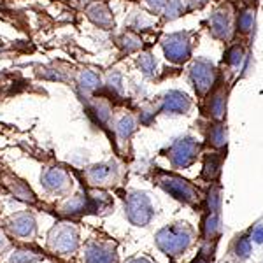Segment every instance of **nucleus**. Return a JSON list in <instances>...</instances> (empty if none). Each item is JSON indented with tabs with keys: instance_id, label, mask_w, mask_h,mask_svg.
<instances>
[{
	"instance_id": "nucleus-4",
	"label": "nucleus",
	"mask_w": 263,
	"mask_h": 263,
	"mask_svg": "<svg viewBox=\"0 0 263 263\" xmlns=\"http://www.w3.org/2000/svg\"><path fill=\"white\" fill-rule=\"evenodd\" d=\"M48 246L58 254H70L79 246V232L72 223H58L49 230Z\"/></svg>"
},
{
	"instance_id": "nucleus-29",
	"label": "nucleus",
	"mask_w": 263,
	"mask_h": 263,
	"mask_svg": "<svg viewBox=\"0 0 263 263\" xmlns=\"http://www.w3.org/2000/svg\"><path fill=\"white\" fill-rule=\"evenodd\" d=\"M244 51L240 46H233V48L228 49V53H227V63L230 67H233V69H239L240 67V63H242L244 60Z\"/></svg>"
},
{
	"instance_id": "nucleus-9",
	"label": "nucleus",
	"mask_w": 263,
	"mask_h": 263,
	"mask_svg": "<svg viewBox=\"0 0 263 263\" xmlns=\"http://www.w3.org/2000/svg\"><path fill=\"white\" fill-rule=\"evenodd\" d=\"M207 23H209V30L216 39L228 41L232 37V9L228 6L214 9Z\"/></svg>"
},
{
	"instance_id": "nucleus-33",
	"label": "nucleus",
	"mask_w": 263,
	"mask_h": 263,
	"mask_svg": "<svg viewBox=\"0 0 263 263\" xmlns=\"http://www.w3.org/2000/svg\"><path fill=\"white\" fill-rule=\"evenodd\" d=\"M235 253L239 256V260H246L249 256V253H251V240L248 237H240L235 244Z\"/></svg>"
},
{
	"instance_id": "nucleus-3",
	"label": "nucleus",
	"mask_w": 263,
	"mask_h": 263,
	"mask_svg": "<svg viewBox=\"0 0 263 263\" xmlns=\"http://www.w3.org/2000/svg\"><path fill=\"white\" fill-rule=\"evenodd\" d=\"M162 48L168 62L181 65L188 62L193 51V33L192 32H174L162 39Z\"/></svg>"
},
{
	"instance_id": "nucleus-23",
	"label": "nucleus",
	"mask_w": 263,
	"mask_h": 263,
	"mask_svg": "<svg viewBox=\"0 0 263 263\" xmlns=\"http://www.w3.org/2000/svg\"><path fill=\"white\" fill-rule=\"evenodd\" d=\"M219 232H221V219H219V213H211L209 216H207L205 223H203V233H205V239L207 240L214 239Z\"/></svg>"
},
{
	"instance_id": "nucleus-28",
	"label": "nucleus",
	"mask_w": 263,
	"mask_h": 263,
	"mask_svg": "<svg viewBox=\"0 0 263 263\" xmlns=\"http://www.w3.org/2000/svg\"><path fill=\"white\" fill-rule=\"evenodd\" d=\"M253 23H254V11L253 9H246L244 12H240L239 20H237V27H239L240 32L242 33L251 32Z\"/></svg>"
},
{
	"instance_id": "nucleus-31",
	"label": "nucleus",
	"mask_w": 263,
	"mask_h": 263,
	"mask_svg": "<svg viewBox=\"0 0 263 263\" xmlns=\"http://www.w3.org/2000/svg\"><path fill=\"white\" fill-rule=\"evenodd\" d=\"M93 112H95L97 120L105 123L109 118H111V105H109L105 100H97L95 105H93Z\"/></svg>"
},
{
	"instance_id": "nucleus-21",
	"label": "nucleus",
	"mask_w": 263,
	"mask_h": 263,
	"mask_svg": "<svg viewBox=\"0 0 263 263\" xmlns=\"http://www.w3.org/2000/svg\"><path fill=\"white\" fill-rule=\"evenodd\" d=\"M9 188H11L12 195H14L16 198H20V200L28 202V203H33V202H35V195L32 193V190L28 188V186L25 184L23 181L14 179L12 182H9Z\"/></svg>"
},
{
	"instance_id": "nucleus-8",
	"label": "nucleus",
	"mask_w": 263,
	"mask_h": 263,
	"mask_svg": "<svg viewBox=\"0 0 263 263\" xmlns=\"http://www.w3.org/2000/svg\"><path fill=\"white\" fill-rule=\"evenodd\" d=\"M41 184L48 193L65 195L70 192L72 179L70 174L62 167H49L41 174Z\"/></svg>"
},
{
	"instance_id": "nucleus-17",
	"label": "nucleus",
	"mask_w": 263,
	"mask_h": 263,
	"mask_svg": "<svg viewBox=\"0 0 263 263\" xmlns=\"http://www.w3.org/2000/svg\"><path fill=\"white\" fill-rule=\"evenodd\" d=\"M137 67L139 70L142 72L144 78L147 79H153L156 76V72H158V62H156L155 54L151 53V51H144L137 57Z\"/></svg>"
},
{
	"instance_id": "nucleus-6",
	"label": "nucleus",
	"mask_w": 263,
	"mask_h": 263,
	"mask_svg": "<svg viewBox=\"0 0 263 263\" xmlns=\"http://www.w3.org/2000/svg\"><path fill=\"white\" fill-rule=\"evenodd\" d=\"M190 81L198 95H205L216 83V67L207 58H197L190 67Z\"/></svg>"
},
{
	"instance_id": "nucleus-16",
	"label": "nucleus",
	"mask_w": 263,
	"mask_h": 263,
	"mask_svg": "<svg viewBox=\"0 0 263 263\" xmlns=\"http://www.w3.org/2000/svg\"><path fill=\"white\" fill-rule=\"evenodd\" d=\"M118 46H120V49L123 51V53L130 54V53H137V51H141L144 42L134 30H128V32L121 33V35L118 37Z\"/></svg>"
},
{
	"instance_id": "nucleus-1",
	"label": "nucleus",
	"mask_w": 263,
	"mask_h": 263,
	"mask_svg": "<svg viewBox=\"0 0 263 263\" xmlns=\"http://www.w3.org/2000/svg\"><path fill=\"white\" fill-rule=\"evenodd\" d=\"M193 242V230L186 223H174L156 233V246L168 256H181Z\"/></svg>"
},
{
	"instance_id": "nucleus-11",
	"label": "nucleus",
	"mask_w": 263,
	"mask_h": 263,
	"mask_svg": "<svg viewBox=\"0 0 263 263\" xmlns=\"http://www.w3.org/2000/svg\"><path fill=\"white\" fill-rule=\"evenodd\" d=\"M116 177H118V168H116V163H112V162L91 165V167H88L86 171H84V179L91 186L114 184Z\"/></svg>"
},
{
	"instance_id": "nucleus-13",
	"label": "nucleus",
	"mask_w": 263,
	"mask_h": 263,
	"mask_svg": "<svg viewBox=\"0 0 263 263\" xmlns=\"http://www.w3.org/2000/svg\"><path fill=\"white\" fill-rule=\"evenodd\" d=\"M7 230L11 235L21 237V239H30L37 232L35 216L32 213H18L7 221Z\"/></svg>"
},
{
	"instance_id": "nucleus-18",
	"label": "nucleus",
	"mask_w": 263,
	"mask_h": 263,
	"mask_svg": "<svg viewBox=\"0 0 263 263\" xmlns=\"http://www.w3.org/2000/svg\"><path fill=\"white\" fill-rule=\"evenodd\" d=\"M114 130H116V135L121 141H128L132 135H134V132L137 130V123H135V120L130 114H125V116H121L120 120L116 121Z\"/></svg>"
},
{
	"instance_id": "nucleus-36",
	"label": "nucleus",
	"mask_w": 263,
	"mask_h": 263,
	"mask_svg": "<svg viewBox=\"0 0 263 263\" xmlns=\"http://www.w3.org/2000/svg\"><path fill=\"white\" fill-rule=\"evenodd\" d=\"M253 240L256 244H261L263 242V224H258V227L253 230Z\"/></svg>"
},
{
	"instance_id": "nucleus-37",
	"label": "nucleus",
	"mask_w": 263,
	"mask_h": 263,
	"mask_svg": "<svg viewBox=\"0 0 263 263\" xmlns=\"http://www.w3.org/2000/svg\"><path fill=\"white\" fill-rule=\"evenodd\" d=\"M126 263H155V261H151L149 258H144V256H135V258H130Z\"/></svg>"
},
{
	"instance_id": "nucleus-2",
	"label": "nucleus",
	"mask_w": 263,
	"mask_h": 263,
	"mask_svg": "<svg viewBox=\"0 0 263 263\" xmlns=\"http://www.w3.org/2000/svg\"><path fill=\"white\" fill-rule=\"evenodd\" d=\"M125 214L135 227H146L155 218V207L147 193L134 190L125 195Z\"/></svg>"
},
{
	"instance_id": "nucleus-12",
	"label": "nucleus",
	"mask_w": 263,
	"mask_h": 263,
	"mask_svg": "<svg viewBox=\"0 0 263 263\" xmlns=\"http://www.w3.org/2000/svg\"><path fill=\"white\" fill-rule=\"evenodd\" d=\"M84 261L86 263H118V254L112 244L107 242H91L84 248Z\"/></svg>"
},
{
	"instance_id": "nucleus-27",
	"label": "nucleus",
	"mask_w": 263,
	"mask_h": 263,
	"mask_svg": "<svg viewBox=\"0 0 263 263\" xmlns=\"http://www.w3.org/2000/svg\"><path fill=\"white\" fill-rule=\"evenodd\" d=\"M227 128H224V125H214L213 128L209 132V142L213 144L214 147H223L224 144H227Z\"/></svg>"
},
{
	"instance_id": "nucleus-19",
	"label": "nucleus",
	"mask_w": 263,
	"mask_h": 263,
	"mask_svg": "<svg viewBox=\"0 0 263 263\" xmlns=\"http://www.w3.org/2000/svg\"><path fill=\"white\" fill-rule=\"evenodd\" d=\"M184 11H186V6L182 0H167L162 9V14L165 21H174L179 18V16H182Z\"/></svg>"
},
{
	"instance_id": "nucleus-32",
	"label": "nucleus",
	"mask_w": 263,
	"mask_h": 263,
	"mask_svg": "<svg viewBox=\"0 0 263 263\" xmlns=\"http://www.w3.org/2000/svg\"><path fill=\"white\" fill-rule=\"evenodd\" d=\"M207 203H209L211 213H219V207H221V190L218 186L211 188L209 197H207Z\"/></svg>"
},
{
	"instance_id": "nucleus-38",
	"label": "nucleus",
	"mask_w": 263,
	"mask_h": 263,
	"mask_svg": "<svg viewBox=\"0 0 263 263\" xmlns=\"http://www.w3.org/2000/svg\"><path fill=\"white\" fill-rule=\"evenodd\" d=\"M7 246H9V242H7V239H6V235H4L2 232H0V253L4 251V249L7 248Z\"/></svg>"
},
{
	"instance_id": "nucleus-25",
	"label": "nucleus",
	"mask_w": 263,
	"mask_h": 263,
	"mask_svg": "<svg viewBox=\"0 0 263 263\" xmlns=\"http://www.w3.org/2000/svg\"><path fill=\"white\" fill-rule=\"evenodd\" d=\"M219 168H221V158H219V156L211 155V156H207L205 163H203L202 176L205 177V179L211 181V179H214V177L219 174Z\"/></svg>"
},
{
	"instance_id": "nucleus-7",
	"label": "nucleus",
	"mask_w": 263,
	"mask_h": 263,
	"mask_svg": "<svg viewBox=\"0 0 263 263\" xmlns=\"http://www.w3.org/2000/svg\"><path fill=\"white\" fill-rule=\"evenodd\" d=\"M158 186L163 190L165 193H168L171 197L177 198V200L184 203H197L198 202V192L195 186L190 184L188 181L181 179L172 174H163L158 177Z\"/></svg>"
},
{
	"instance_id": "nucleus-34",
	"label": "nucleus",
	"mask_w": 263,
	"mask_h": 263,
	"mask_svg": "<svg viewBox=\"0 0 263 263\" xmlns=\"http://www.w3.org/2000/svg\"><path fill=\"white\" fill-rule=\"evenodd\" d=\"M144 2H146V6L149 7L153 12H162L167 0H144Z\"/></svg>"
},
{
	"instance_id": "nucleus-22",
	"label": "nucleus",
	"mask_w": 263,
	"mask_h": 263,
	"mask_svg": "<svg viewBox=\"0 0 263 263\" xmlns=\"http://www.w3.org/2000/svg\"><path fill=\"white\" fill-rule=\"evenodd\" d=\"M153 27V20L149 18V14H146L144 11H134L130 16V28L134 32L137 30H147Z\"/></svg>"
},
{
	"instance_id": "nucleus-35",
	"label": "nucleus",
	"mask_w": 263,
	"mask_h": 263,
	"mask_svg": "<svg viewBox=\"0 0 263 263\" xmlns=\"http://www.w3.org/2000/svg\"><path fill=\"white\" fill-rule=\"evenodd\" d=\"M209 0H186V9L190 11H195V9H200Z\"/></svg>"
},
{
	"instance_id": "nucleus-20",
	"label": "nucleus",
	"mask_w": 263,
	"mask_h": 263,
	"mask_svg": "<svg viewBox=\"0 0 263 263\" xmlns=\"http://www.w3.org/2000/svg\"><path fill=\"white\" fill-rule=\"evenodd\" d=\"M224 111H227V97L223 91H218L213 95V99L209 102V112L214 120H223Z\"/></svg>"
},
{
	"instance_id": "nucleus-15",
	"label": "nucleus",
	"mask_w": 263,
	"mask_h": 263,
	"mask_svg": "<svg viewBox=\"0 0 263 263\" xmlns=\"http://www.w3.org/2000/svg\"><path fill=\"white\" fill-rule=\"evenodd\" d=\"M76 84H78L79 91L90 95V93L97 91L102 86V78H100V74H97L95 70L83 69V70L78 72V76H76Z\"/></svg>"
},
{
	"instance_id": "nucleus-14",
	"label": "nucleus",
	"mask_w": 263,
	"mask_h": 263,
	"mask_svg": "<svg viewBox=\"0 0 263 263\" xmlns=\"http://www.w3.org/2000/svg\"><path fill=\"white\" fill-rule=\"evenodd\" d=\"M86 18L91 21L95 27L102 28V30H111L114 27V16L112 11L109 9V6L105 2H91L90 6L84 9Z\"/></svg>"
},
{
	"instance_id": "nucleus-30",
	"label": "nucleus",
	"mask_w": 263,
	"mask_h": 263,
	"mask_svg": "<svg viewBox=\"0 0 263 263\" xmlns=\"http://www.w3.org/2000/svg\"><path fill=\"white\" fill-rule=\"evenodd\" d=\"M41 76L44 79H49V81H69L67 70H60L57 67H46V69H42Z\"/></svg>"
},
{
	"instance_id": "nucleus-5",
	"label": "nucleus",
	"mask_w": 263,
	"mask_h": 263,
	"mask_svg": "<svg viewBox=\"0 0 263 263\" xmlns=\"http://www.w3.org/2000/svg\"><path fill=\"white\" fill-rule=\"evenodd\" d=\"M198 153H200V144L193 137L186 135V137H179L177 141L172 142L167 156L174 168H186L197 160Z\"/></svg>"
},
{
	"instance_id": "nucleus-10",
	"label": "nucleus",
	"mask_w": 263,
	"mask_h": 263,
	"mask_svg": "<svg viewBox=\"0 0 263 263\" xmlns=\"http://www.w3.org/2000/svg\"><path fill=\"white\" fill-rule=\"evenodd\" d=\"M156 107L158 112L163 114H186L192 109V99L184 91L171 90L160 99V104Z\"/></svg>"
},
{
	"instance_id": "nucleus-26",
	"label": "nucleus",
	"mask_w": 263,
	"mask_h": 263,
	"mask_svg": "<svg viewBox=\"0 0 263 263\" xmlns=\"http://www.w3.org/2000/svg\"><path fill=\"white\" fill-rule=\"evenodd\" d=\"M105 86L112 95H121L123 93V74L118 70H111L105 78Z\"/></svg>"
},
{
	"instance_id": "nucleus-39",
	"label": "nucleus",
	"mask_w": 263,
	"mask_h": 263,
	"mask_svg": "<svg viewBox=\"0 0 263 263\" xmlns=\"http://www.w3.org/2000/svg\"><path fill=\"white\" fill-rule=\"evenodd\" d=\"M195 263H202V261H195Z\"/></svg>"
},
{
	"instance_id": "nucleus-24",
	"label": "nucleus",
	"mask_w": 263,
	"mask_h": 263,
	"mask_svg": "<svg viewBox=\"0 0 263 263\" xmlns=\"http://www.w3.org/2000/svg\"><path fill=\"white\" fill-rule=\"evenodd\" d=\"M41 260H42L41 254L28 251V249H16V251L11 253L7 263H37Z\"/></svg>"
}]
</instances>
